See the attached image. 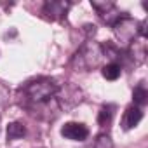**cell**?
Wrapping results in <instances>:
<instances>
[{"label": "cell", "instance_id": "cell-1", "mask_svg": "<svg viewBox=\"0 0 148 148\" xmlns=\"http://www.w3.org/2000/svg\"><path fill=\"white\" fill-rule=\"evenodd\" d=\"M59 89V84L54 79L49 77H40L37 80H32L25 86L23 92L26 96L28 101H32L33 105H45L47 101H51V98L56 96Z\"/></svg>", "mask_w": 148, "mask_h": 148}, {"label": "cell", "instance_id": "cell-2", "mask_svg": "<svg viewBox=\"0 0 148 148\" xmlns=\"http://www.w3.org/2000/svg\"><path fill=\"white\" fill-rule=\"evenodd\" d=\"M139 26H141V23L136 21L134 18L122 16L112 28H113V33H115L117 42L122 47H129L139 37Z\"/></svg>", "mask_w": 148, "mask_h": 148}, {"label": "cell", "instance_id": "cell-3", "mask_svg": "<svg viewBox=\"0 0 148 148\" xmlns=\"http://www.w3.org/2000/svg\"><path fill=\"white\" fill-rule=\"evenodd\" d=\"M101 58H103V47L98 45L96 42H87L77 52L75 59H73V64L79 68H84V70H91L99 64Z\"/></svg>", "mask_w": 148, "mask_h": 148}, {"label": "cell", "instance_id": "cell-4", "mask_svg": "<svg viewBox=\"0 0 148 148\" xmlns=\"http://www.w3.org/2000/svg\"><path fill=\"white\" fill-rule=\"evenodd\" d=\"M54 98H56L58 105L63 110H70V108L77 106L82 101V91L79 87H75V86H71V84H64L63 87L59 86V89H58Z\"/></svg>", "mask_w": 148, "mask_h": 148}, {"label": "cell", "instance_id": "cell-5", "mask_svg": "<svg viewBox=\"0 0 148 148\" xmlns=\"http://www.w3.org/2000/svg\"><path fill=\"white\" fill-rule=\"evenodd\" d=\"M61 136L70 141H84L89 136V129L80 122H66L61 127Z\"/></svg>", "mask_w": 148, "mask_h": 148}, {"label": "cell", "instance_id": "cell-6", "mask_svg": "<svg viewBox=\"0 0 148 148\" xmlns=\"http://www.w3.org/2000/svg\"><path fill=\"white\" fill-rule=\"evenodd\" d=\"M70 5V2H63V0H51L44 5V14H47V18L51 19H61L63 16H66Z\"/></svg>", "mask_w": 148, "mask_h": 148}, {"label": "cell", "instance_id": "cell-7", "mask_svg": "<svg viewBox=\"0 0 148 148\" xmlns=\"http://www.w3.org/2000/svg\"><path fill=\"white\" fill-rule=\"evenodd\" d=\"M141 119H143V112H141V108H138V106H129L125 112H124V117H122V129L124 131H129V129H132V127H136L139 122H141Z\"/></svg>", "mask_w": 148, "mask_h": 148}, {"label": "cell", "instance_id": "cell-8", "mask_svg": "<svg viewBox=\"0 0 148 148\" xmlns=\"http://www.w3.org/2000/svg\"><path fill=\"white\" fill-rule=\"evenodd\" d=\"M129 54H131V58L134 59V63L136 64H141L145 59H146V42H145V38L141 37H138L131 45H129Z\"/></svg>", "mask_w": 148, "mask_h": 148}, {"label": "cell", "instance_id": "cell-9", "mask_svg": "<svg viewBox=\"0 0 148 148\" xmlns=\"http://www.w3.org/2000/svg\"><path fill=\"white\" fill-rule=\"evenodd\" d=\"M26 134V129L21 122H11L7 125V139L14 141V139H21Z\"/></svg>", "mask_w": 148, "mask_h": 148}, {"label": "cell", "instance_id": "cell-10", "mask_svg": "<svg viewBox=\"0 0 148 148\" xmlns=\"http://www.w3.org/2000/svg\"><path fill=\"white\" fill-rule=\"evenodd\" d=\"M120 73H122V68H120V64H117V63H108V64H105L103 66V70H101V75L106 79V80H117L119 77H120Z\"/></svg>", "mask_w": 148, "mask_h": 148}, {"label": "cell", "instance_id": "cell-11", "mask_svg": "<svg viewBox=\"0 0 148 148\" xmlns=\"http://www.w3.org/2000/svg\"><path fill=\"white\" fill-rule=\"evenodd\" d=\"M132 101H134V106H138V108H141V106H145V105L148 103V91H146V87H145L143 84H139V86L134 89V92H132Z\"/></svg>", "mask_w": 148, "mask_h": 148}, {"label": "cell", "instance_id": "cell-12", "mask_svg": "<svg viewBox=\"0 0 148 148\" xmlns=\"http://www.w3.org/2000/svg\"><path fill=\"white\" fill-rule=\"evenodd\" d=\"M91 148H113V141H112V138L108 134H99L92 141Z\"/></svg>", "mask_w": 148, "mask_h": 148}, {"label": "cell", "instance_id": "cell-13", "mask_svg": "<svg viewBox=\"0 0 148 148\" xmlns=\"http://www.w3.org/2000/svg\"><path fill=\"white\" fill-rule=\"evenodd\" d=\"M112 117H113V106H103L101 110H99V115H98V122L101 124V125H106V124H110L112 122Z\"/></svg>", "mask_w": 148, "mask_h": 148}, {"label": "cell", "instance_id": "cell-14", "mask_svg": "<svg viewBox=\"0 0 148 148\" xmlns=\"http://www.w3.org/2000/svg\"><path fill=\"white\" fill-rule=\"evenodd\" d=\"M91 5L98 11V14H103V12H106L108 9H112L115 4H113V2H106V0H103V2H99V0H92Z\"/></svg>", "mask_w": 148, "mask_h": 148}, {"label": "cell", "instance_id": "cell-15", "mask_svg": "<svg viewBox=\"0 0 148 148\" xmlns=\"http://www.w3.org/2000/svg\"><path fill=\"white\" fill-rule=\"evenodd\" d=\"M7 99H9V91L4 84H0V105H4Z\"/></svg>", "mask_w": 148, "mask_h": 148}]
</instances>
